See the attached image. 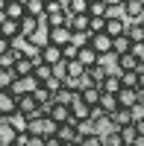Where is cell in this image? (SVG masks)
Segmentation results:
<instances>
[{
	"instance_id": "obj_17",
	"label": "cell",
	"mask_w": 144,
	"mask_h": 146,
	"mask_svg": "<svg viewBox=\"0 0 144 146\" xmlns=\"http://www.w3.org/2000/svg\"><path fill=\"white\" fill-rule=\"evenodd\" d=\"M100 108H103V114H106V117H112V114L118 111V108H121V102H118V96H115V94H103Z\"/></svg>"
},
{
	"instance_id": "obj_32",
	"label": "cell",
	"mask_w": 144,
	"mask_h": 146,
	"mask_svg": "<svg viewBox=\"0 0 144 146\" xmlns=\"http://www.w3.org/2000/svg\"><path fill=\"white\" fill-rule=\"evenodd\" d=\"M85 76V67L79 62H68V79H82Z\"/></svg>"
},
{
	"instance_id": "obj_18",
	"label": "cell",
	"mask_w": 144,
	"mask_h": 146,
	"mask_svg": "<svg viewBox=\"0 0 144 146\" xmlns=\"http://www.w3.org/2000/svg\"><path fill=\"white\" fill-rule=\"evenodd\" d=\"M127 70H141L138 58H135L133 53H127V56H121V58H118V73H127Z\"/></svg>"
},
{
	"instance_id": "obj_41",
	"label": "cell",
	"mask_w": 144,
	"mask_h": 146,
	"mask_svg": "<svg viewBox=\"0 0 144 146\" xmlns=\"http://www.w3.org/2000/svg\"><path fill=\"white\" fill-rule=\"evenodd\" d=\"M44 146H65V143L59 140V137H47V140H44Z\"/></svg>"
},
{
	"instance_id": "obj_21",
	"label": "cell",
	"mask_w": 144,
	"mask_h": 146,
	"mask_svg": "<svg viewBox=\"0 0 144 146\" xmlns=\"http://www.w3.org/2000/svg\"><path fill=\"white\" fill-rule=\"evenodd\" d=\"M3 18H9V21H24V18H27V9H24V3H9Z\"/></svg>"
},
{
	"instance_id": "obj_26",
	"label": "cell",
	"mask_w": 144,
	"mask_h": 146,
	"mask_svg": "<svg viewBox=\"0 0 144 146\" xmlns=\"http://www.w3.org/2000/svg\"><path fill=\"white\" fill-rule=\"evenodd\" d=\"M88 15H91V18H109L112 12H109V6L100 0V3H88Z\"/></svg>"
},
{
	"instance_id": "obj_20",
	"label": "cell",
	"mask_w": 144,
	"mask_h": 146,
	"mask_svg": "<svg viewBox=\"0 0 144 146\" xmlns=\"http://www.w3.org/2000/svg\"><path fill=\"white\" fill-rule=\"evenodd\" d=\"M100 140H103V146H124V137H121L118 129H106L100 135Z\"/></svg>"
},
{
	"instance_id": "obj_19",
	"label": "cell",
	"mask_w": 144,
	"mask_h": 146,
	"mask_svg": "<svg viewBox=\"0 0 144 146\" xmlns=\"http://www.w3.org/2000/svg\"><path fill=\"white\" fill-rule=\"evenodd\" d=\"M44 3L47 0H24V9L30 18H44Z\"/></svg>"
},
{
	"instance_id": "obj_2",
	"label": "cell",
	"mask_w": 144,
	"mask_h": 146,
	"mask_svg": "<svg viewBox=\"0 0 144 146\" xmlns=\"http://www.w3.org/2000/svg\"><path fill=\"white\" fill-rule=\"evenodd\" d=\"M15 111H18V100H15L9 91L0 88V120H9Z\"/></svg>"
},
{
	"instance_id": "obj_45",
	"label": "cell",
	"mask_w": 144,
	"mask_h": 146,
	"mask_svg": "<svg viewBox=\"0 0 144 146\" xmlns=\"http://www.w3.org/2000/svg\"><path fill=\"white\" fill-rule=\"evenodd\" d=\"M9 3H24V0H9Z\"/></svg>"
},
{
	"instance_id": "obj_15",
	"label": "cell",
	"mask_w": 144,
	"mask_h": 146,
	"mask_svg": "<svg viewBox=\"0 0 144 146\" xmlns=\"http://www.w3.org/2000/svg\"><path fill=\"white\" fill-rule=\"evenodd\" d=\"M106 76H109V70H106L103 64H94V67H88V70H85V79H88L91 85H97V88L103 85V79H106Z\"/></svg>"
},
{
	"instance_id": "obj_6",
	"label": "cell",
	"mask_w": 144,
	"mask_h": 146,
	"mask_svg": "<svg viewBox=\"0 0 144 146\" xmlns=\"http://www.w3.org/2000/svg\"><path fill=\"white\" fill-rule=\"evenodd\" d=\"M91 47H94V53H97V56H106V53H112L115 38H109L106 32H100V35H91Z\"/></svg>"
},
{
	"instance_id": "obj_24",
	"label": "cell",
	"mask_w": 144,
	"mask_h": 146,
	"mask_svg": "<svg viewBox=\"0 0 144 146\" xmlns=\"http://www.w3.org/2000/svg\"><path fill=\"white\" fill-rule=\"evenodd\" d=\"M68 15H88V0H68Z\"/></svg>"
},
{
	"instance_id": "obj_5",
	"label": "cell",
	"mask_w": 144,
	"mask_h": 146,
	"mask_svg": "<svg viewBox=\"0 0 144 146\" xmlns=\"http://www.w3.org/2000/svg\"><path fill=\"white\" fill-rule=\"evenodd\" d=\"M18 131H15V126L9 123V120H0V146H15L18 143Z\"/></svg>"
},
{
	"instance_id": "obj_8",
	"label": "cell",
	"mask_w": 144,
	"mask_h": 146,
	"mask_svg": "<svg viewBox=\"0 0 144 146\" xmlns=\"http://www.w3.org/2000/svg\"><path fill=\"white\" fill-rule=\"evenodd\" d=\"M121 88H124V82H121V76H118V70H112L109 76L103 79V85H100V91H103V94H115V96L121 94Z\"/></svg>"
},
{
	"instance_id": "obj_10",
	"label": "cell",
	"mask_w": 144,
	"mask_h": 146,
	"mask_svg": "<svg viewBox=\"0 0 144 146\" xmlns=\"http://www.w3.org/2000/svg\"><path fill=\"white\" fill-rule=\"evenodd\" d=\"M79 96H82V102H85V105H91V108H97V105H100V100H103V91L97 88V85H88V88L82 91Z\"/></svg>"
},
{
	"instance_id": "obj_29",
	"label": "cell",
	"mask_w": 144,
	"mask_h": 146,
	"mask_svg": "<svg viewBox=\"0 0 144 146\" xmlns=\"http://www.w3.org/2000/svg\"><path fill=\"white\" fill-rule=\"evenodd\" d=\"M71 44L79 47V50H82V47H88V44H91V32H74V35H71Z\"/></svg>"
},
{
	"instance_id": "obj_16",
	"label": "cell",
	"mask_w": 144,
	"mask_h": 146,
	"mask_svg": "<svg viewBox=\"0 0 144 146\" xmlns=\"http://www.w3.org/2000/svg\"><path fill=\"white\" fill-rule=\"evenodd\" d=\"M68 27H71V32H88V27H91V18H88V15H71Z\"/></svg>"
},
{
	"instance_id": "obj_28",
	"label": "cell",
	"mask_w": 144,
	"mask_h": 146,
	"mask_svg": "<svg viewBox=\"0 0 144 146\" xmlns=\"http://www.w3.org/2000/svg\"><path fill=\"white\" fill-rule=\"evenodd\" d=\"M127 35H129V41H133V44H141V41H144V27H141V23H129Z\"/></svg>"
},
{
	"instance_id": "obj_35",
	"label": "cell",
	"mask_w": 144,
	"mask_h": 146,
	"mask_svg": "<svg viewBox=\"0 0 144 146\" xmlns=\"http://www.w3.org/2000/svg\"><path fill=\"white\" fill-rule=\"evenodd\" d=\"M18 143H24V146H44V137L41 135H21Z\"/></svg>"
},
{
	"instance_id": "obj_33",
	"label": "cell",
	"mask_w": 144,
	"mask_h": 146,
	"mask_svg": "<svg viewBox=\"0 0 144 146\" xmlns=\"http://www.w3.org/2000/svg\"><path fill=\"white\" fill-rule=\"evenodd\" d=\"M32 96H35V100H38V105H53V94H50V91H47V88H44V85H41V88H38V91H35Z\"/></svg>"
},
{
	"instance_id": "obj_36",
	"label": "cell",
	"mask_w": 144,
	"mask_h": 146,
	"mask_svg": "<svg viewBox=\"0 0 144 146\" xmlns=\"http://www.w3.org/2000/svg\"><path fill=\"white\" fill-rule=\"evenodd\" d=\"M44 88H47V91H50V94L56 96V91L62 88V79H56V76H53V79H47V82H44Z\"/></svg>"
},
{
	"instance_id": "obj_11",
	"label": "cell",
	"mask_w": 144,
	"mask_h": 146,
	"mask_svg": "<svg viewBox=\"0 0 144 146\" xmlns=\"http://www.w3.org/2000/svg\"><path fill=\"white\" fill-rule=\"evenodd\" d=\"M50 120H53L56 126L71 123V108H68V105H56V102H53V108H50Z\"/></svg>"
},
{
	"instance_id": "obj_38",
	"label": "cell",
	"mask_w": 144,
	"mask_h": 146,
	"mask_svg": "<svg viewBox=\"0 0 144 146\" xmlns=\"http://www.w3.org/2000/svg\"><path fill=\"white\" fill-rule=\"evenodd\" d=\"M106 6H109V12H118V9H124L127 6V0H103Z\"/></svg>"
},
{
	"instance_id": "obj_1",
	"label": "cell",
	"mask_w": 144,
	"mask_h": 146,
	"mask_svg": "<svg viewBox=\"0 0 144 146\" xmlns=\"http://www.w3.org/2000/svg\"><path fill=\"white\" fill-rule=\"evenodd\" d=\"M129 29V21L124 15H109V21H106V35L109 38H121V35H127Z\"/></svg>"
},
{
	"instance_id": "obj_50",
	"label": "cell",
	"mask_w": 144,
	"mask_h": 146,
	"mask_svg": "<svg viewBox=\"0 0 144 146\" xmlns=\"http://www.w3.org/2000/svg\"><path fill=\"white\" fill-rule=\"evenodd\" d=\"M15 146H24V143H15Z\"/></svg>"
},
{
	"instance_id": "obj_22",
	"label": "cell",
	"mask_w": 144,
	"mask_h": 146,
	"mask_svg": "<svg viewBox=\"0 0 144 146\" xmlns=\"http://www.w3.org/2000/svg\"><path fill=\"white\" fill-rule=\"evenodd\" d=\"M112 53H118V56H127V53H133V41H129V35H121V38H115V47H112Z\"/></svg>"
},
{
	"instance_id": "obj_14",
	"label": "cell",
	"mask_w": 144,
	"mask_h": 146,
	"mask_svg": "<svg viewBox=\"0 0 144 146\" xmlns=\"http://www.w3.org/2000/svg\"><path fill=\"white\" fill-rule=\"evenodd\" d=\"M77 62H79L82 67H85V70H88V67H94V64H97V62H100V56H97V53H94V47L88 44V47H82V50H79V58H77Z\"/></svg>"
},
{
	"instance_id": "obj_49",
	"label": "cell",
	"mask_w": 144,
	"mask_h": 146,
	"mask_svg": "<svg viewBox=\"0 0 144 146\" xmlns=\"http://www.w3.org/2000/svg\"><path fill=\"white\" fill-rule=\"evenodd\" d=\"M62 3H65V6H68V0H62Z\"/></svg>"
},
{
	"instance_id": "obj_46",
	"label": "cell",
	"mask_w": 144,
	"mask_h": 146,
	"mask_svg": "<svg viewBox=\"0 0 144 146\" xmlns=\"http://www.w3.org/2000/svg\"><path fill=\"white\" fill-rule=\"evenodd\" d=\"M88 3H100V0H88Z\"/></svg>"
},
{
	"instance_id": "obj_39",
	"label": "cell",
	"mask_w": 144,
	"mask_h": 146,
	"mask_svg": "<svg viewBox=\"0 0 144 146\" xmlns=\"http://www.w3.org/2000/svg\"><path fill=\"white\" fill-rule=\"evenodd\" d=\"M9 50H12V41H9V38H3V35H0V56H6Z\"/></svg>"
},
{
	"instance_id": "obj_42",
	"label": "cell",
	"mask_w": 144,
	"mask_h": 146,
	"mask_svg": "<svg viewBox=\"0 0 144 146\" xmlns=\"http://www.w3.org/2000/svg\"><path fill=\"white\" fill-rule=\"evenodd\" d=\"M138 91H144V67L138 70Z\"/></svg>"
},
{
	"instance_id": "obj_34",
	"label": "cell",
	"mask_w": 144,
	"mask_h": 146,
	"mask_svg": "<svg viewBox=\"0 0 144 146\" xmlns=\"http://www.w3.org/2000/svg\"><path fill=\"white\" fill-rule=\"evenodd\" d=\"M77 146H103V140H100V135H97V131H91V135H82Z\"/></svg>"
},
{
	"instance_id": "obj_13",
	"label": "cell",
	"mask_w": 144,
	"mask_h": 146,
	"mask_svg": "<svg viewBox=\"0 0 144 146\" xmlns=\"http://www.w3.org/2000/svg\"><path fill=\"white\" fill-rule=\"evenodd\" d=\"M71 27H59V29H50V44H56V47H65V44H71Z\"/></svg>"
},
{
	"instance_id": "obj_37",
	"label": "cell",
	"mask_w": 144,
	"mask_h": 146,
	"mask_svg": "<svg viewBox=\"0 0 144 146\" xmlns=\"http://www.w3.org/2000/svg\"><path fill=\"white\" fill-rule=\"evenodd\" d=\"M133 56L138 58V64L144 67V41H141V44H133Z\"/></svg>"
},
{
	"instance_id": "obj_48",
	"label": "cell",
	"mask_w": 144,
	"mask_h": 146,
	"mask_svg": "<svg viewBox=\"0 0 144 146\" xmlns=\"http://www.w3.org/2000/svg\"><path fill=\"white\" fill-rule=\"evenodd\" d=\"M138 3H141V6H144V0H138Z\"/></svg>"
},
{
	"instance_id": "obj_3",
	"label": "cell",
	"mask_w": 144,
	"mask_h": 146,
	"mask_svg": "<svg viewBox=\"0 0 144 146\" xmlns=\"http://www.w3.org/2000/svg\"><path fill=\"white\" fill-rule=\"evenodd\" d=\"M127 126H133V108H118V111L109 117V129H127Z\"/></svg>"
},
{
	"instance_id": "obj_23",
	"label": "cell",
	"mask_w": 144,
	"mask_h": 146,
	"mask_svg": "<svg viewBox=\"0 0 144 146\" xmlns=\"http://www.w3.org/2000/svg\"><path fill=\"white\" fill-rule=\"evenodd\" d=\"M32 76L44 85L47 79H53V67H50V64H44V62H35V73H32Z\"/></svg>"
},
{
	"instance_id": "obj_47",
	"label": "cell",
	"mask_w": 144,
	"mask_h": 146,
	"mask_svg": "<svg viewBox=\"0 0 144 146\" xmlns=\"http://www.w3.org/2000/svg\"><path fill=\"white\" fill-rule=\"evenodd\" d=\"M65 146H77V143H65Z\"/></svg>"
},
{
	"instance_id": "obj_31",
	"label": "cell",
	"mask_w": 144,
	"mask_h": 146,
	"mask_svg": "<svg viewBox=\"0 0 144 146\" xmlns=\"http://www.w3.org/2000/svg\"><path fill=\"white\" fill-rule=\"evenodd\" d=\"M59 12H68L62 0H47L44 3V15H59Z\"/></svg>"
},
{
	"instance_id": "obj_44",
	"label": "cell",
	"mask_w": 144,
	"mask_h": 146,
	"mask_svg": "<svg viewBox=\"0 0 144 146\" xmlns=\"http://www.w3.org/2000/svg\"><path fill=\"white\" fill-rule=\"evenodd\" d=\"M135 146H144V137H138V140H135Z\"/></svg>"
},
{
	"instance_id": "obj_40",
	"label": "cell",
	"mask_w": 144,
	"mask_h": 146,
	"mask_svg": "<svg viewBox=\"0 0 144 146\" xmlns=\"http://www.w3.org/2000/svg\"><path fill=\"white\" fill-rule=\"evenodd\" d=\"M133 126H135V131H138V137H144V120H135Z\"/></svg>"
},
{
	"instance_id": "obj_43",
	"label": "cell",
	"mask_w": 144,
	"mask_h": 146,
	"mask_svg": "<svg viewBox=\"0 0 144 146\" xmlns=\"http://www.w3.org/2000/svg\"><path fill=\"white\" fill-rule=\"evenodd\" d=\"M6 6H9V0H0V18L6 15Z\"/></svg>"
},
{
	"instance_id": "obj_30",
	"label": "cell",
	"mask_w": 144,
	"mask_h": 146,
	"mask_svg": "<svg viewBox=\"0 0 144 146\" xmlns=\"http://www.w3.org/2000/svg\"><path fill=\"white\" fill-rule=\"evenodd\" d=\"M121 137H124V146H135V140H138V131H135V126H127V129H121Z\"/></svg>"
},
{
	"instance_id": "obj_27",
	"label": "cell",
	"mask_w": 144,
	"mask_h": 146,
	"mask_svg": "<svg viewBox=\"0 0 144 146\" xmlns=\"http://www.w3.org/2000/svg\"><path fill=\"white\" fill-rule=\"evenodd\" d=\"M124 82V88H135L138 91V70H127V73H118Z\"/></svg>"
},
{
	"instance_id": "obj_7",
	"label": "cell",
	"mask_w": 144,
	"mask_h": 146,
	"mask_svg": "<svg viewBox=\"0 0 144 146\" xmlns=\"http://www.w3.org/2000/svg\"><path fill=\"white\" fill-rule=\"evenodd\" d=\"M41 62H44V64H50V67H56L59 62H65V58H62V47L47 44L44 50H41Z\"/></svg>"
},
{
	"instance_id": "obj_4",
	"label": "cell",
	"mask_w": 144,
	"mask_h": 146,
	"mask_svg": "<svg viewBox=\"0 0 144 146\" xmlns=\"http://www.w3.org/2000/svg\"><path fill=\"white\" fill-rule=\"evenodd\" d=\"M0 35L3 38H9L12 44H15L21 38V21H9V18H0Z\"/></svg>"
},
{
	"instance_id": "obj_9",
	"label": "cell",
	"mask_w": 144,
	"mask_h": 146,
	"mask_svg": "<svg viewBox=\"0 0 144 146\" xmlns=\"http://www.w3.org/2000/svg\"><path fill=\"white\" fill-rule=\"evenodd\" d=\"M12 70H15L18 79H27V76H32V73H35V62L24 56V58H18V62H15V67H12Z\"/></svg>"
},
{
	"instance_id": "obj_12",
	"label": "cell",
	"mask_w": 144,
	"mask_h": 146,
	"mask_svg": "<svg viewBox=\"0 0 144 146\" xmlns=\"http://www.w3.org/2000/svg\"><path fill=\"white\" fill-rule=\"evenodd\" d=\"M118 102H121V108H135V105H138V91H135V88H121Z\"/></svg>"
},
{
	"instance_id": "obj_25",
	"label": "cell",
	"mask_w": 144,
	"mask_h": 146,
	"mask_svg": "<svg viewBox=\"0 0 144 146\" xmlns=\"http://www.w3.org/2000/svg\"><path fill=\"white\" fill-rule=\"evenodd\" d=\"M9 123L15 126V131H18V135H27V126H30V120L24 117L21 111H15V114H12V117H9Z\"/></svg>"
}]
</instances>
